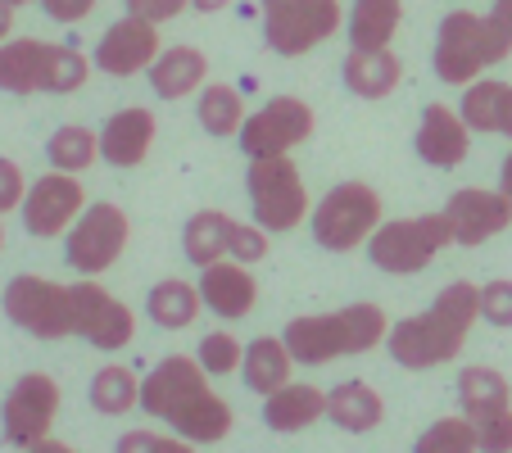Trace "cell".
<instances>
[{
  "label": "cell",
  "instance_id": "3",
  "mask_svg": "<svg viewBox=\"0 0 512 453\" xmlns=\"http://www.w3.org/2000/svg\"><path fill=\"white\" fill-rule=\"evenodd\" d=\"M91 68L96 64L64 41H0V91H10V96H37V91L41 96H73L87 87Z\"/></svg>",
  "mask_w": 512,
  "mask_h": 453
},
{
  "label": "cell",
  "instance_id": "21",
  "mask_svg": "<svg viewBox=\"0 0 512 453\" xmlns=\"http://www.w3.org/2000/svg\"><path fill=\"white\" fill-rule=\"evenodd\" d=\"M204 381H209V372L200 367V358L173 354V358H164V363H155V372L141 381V408L164 422V417L173 413L195 386H204Z\"/></svg>",
  "mask_w": 512,
  "mask_h": 453
},
{
  "label": "cell",
  "instance_id": "9",
  "mask_svg": "<svg viewBox=\"0 0 512 453\" xmlns=\"http://www.w3.org/2000/svg\"><path fill=\"white\" fill-rule=\"evenodd\" d=\"M127 236H132V222H127V213L118 204L109 200L87 204L82 218L64 232V263L78 277H100V272H109L123 259Z\"/></svg>",
  "mask_w": 512,
  "mask_h": 453
},
{
  "label": "cell",
  "instance_id": "16",
  "mask_svg": "<svg viewBox=\"0 0 512 453\" xmlns=\"http://www.w3.org/2000/svg\"><path fill=\"white\" fill-rule=\"evenodd\" d=\"M445 222L449 232H454V245H485L490 236L508 232L512 227V204L503 200V191L494 186V191H485V186H463V191H454L445 200Z\"/></svg>",
  "mask_w": 512,
  "mask_h": 453
},
{
  "label": "cell",
  "instance_id": "32",
  "mask_svg": "<svg viewBox=\"0 0 512 453\" xmlns=\"http://www.w3.org/2000/svg\"><path fill=\"white\" fill-rule=\"evenodd\" d=\"M46 159H50V168H59V173L82 177L87 168L100 164V132H91V127H82V123L55 127L46 141Z\"/></svg>",
  "mask_w": 512,
  "mask_h": 453
},
{
  "label": "cell",
  "instance_id": "24",
  "mask_svg": "<svg viewBox=\"0 0 512 453\" xmlns=\"http://www.w3.org/2000/svg\"><path fill=\"white\" fill-rule=\"evenodd\" d=\"M204 82H209V59L200 46H164L150 64V87L159 100L195 96V91H204Z\"/></svg>",
  "mask_w": 512,
  "mask_h": 453
},
{
  "label": "cell",
  "instance_id": "26",
  "mask_svg": "<svg viewBox=\"0 0 512 453\" xmlns=\"http://www.w3.org/2000/svg\"><path fill=\"white\" fill-rule=\"evenodd\" d=\"M327 417L349 435H368V431H377L381 417H386V399H381V390H372L368 381H340L327 395Z\"/></svg>",
  "mask_w": 512,
  "mask_h": 453
},
{
  "label": "cell",
  "instance_id": "44",
  "mask_svg": "<svg viewBox=\"0 0 512 453\" xmlns=\"http://www.w3.org/2000/svg\"><path fill=\"white\" fill-rule=\"evenodd\" d=\"M96 5L100 0H41L46 19H55V23H82V19H91Z\"/></svg>",
  "mask_w": 512,
  "mask_h": 453
},
{
  "label": "cell",
  "instance_id": "34",
  "mask_svg": "<svg viewBox=\"0 0 512 453\" xmlns=\"http://www.w3.org/2000/svg\"><path fill=\"white\" fill-rule=\"evenodd\" d=\"M91 408L105 417H123L132 408H141V381H136L132 367L109 363L91 376Z\"/></svg>",
  "mask_w": 512,
  "mask_h": 453
},
{
  "label": "cell",
  "instance_id": "43",
  "mask_svg": "<svg viewBox=\"0 0 512 453\" xmlns=\"http://www.w3.org/2000/svg\"><path fill=\"white\" fill-rule=\"evenodd\" d=\"M132 19H145V23H173L182 19V10L191 0H123Z\"/></svg>",
  "mask_w": 512,
  "mask_h": 453
},
{
  "label": "cell",
  "instance_id": "46",
  "mask_svg": "<svg viewBox=\"0 0 512 453\" xmlns=\"http://www.w3.org/2000/svg\"><path fill=\"white\" fill-rule=\"evenodd\" d=\"M499 191H503V200L512 204V150L503 155V164H499Z\"/></svg>",
  "mask_w": 512,
  "mask_h": 453
},
{
  "label": "cell",
  "instance_id": "19",
  "mask_svg": "<svg viewBox=\"0 0 512 453\" xmlns=\"http://www.w3.org/2000/svg\"><path fill=\"white\" fill-rule=\"evenodd\" d=\"M200 295H204V309L218 313V318L236 322L259 304V281H254L250 263H236V259H218L213 268H200Z\"/></svg>",
  "mask_w": 512,
  "mask_h": 453
},
{
  "label": "cell",
  "instance_id": "30",
  "mask_svg": "<svg viewBox=\"0 0 512 453\" xmlns=\"http://www.w3.org/2000/svg\"><path fill=\"white\" fill-rule=\"evenodd\" d=\"M232 213L223 209H200L186 218L182 227V254L195 268H213L218 259H227V241H232Z\"/></svg>",
  "mask_w": 512,
  "mask_h": 453
},
{
  "label": "cell",
  "instance_id": "49",
  "mask_svg": "<svg viewBox=\"0 0 512 453\" xmlns=\"http://www.w3.org/2000/svg\"><path fill=\"white\" fill-rule=\"evenodd\" d=\"M0 250H5V218H0Z\"/></svg>",
  "mask_w": 512,
  "mask_h": 453
},
{
  "label": "cell",
  "instance_id": "7",
  "mask_svg": "<svg viewBox=\"0 0 512 453\" xmlns=\"http://www.w3.org/2000/svg\"><path fill=\"white\" fill-rule=\"evenodd\" d=\"M0 309L19 331L37 340H68L78 336L73 331V286L50 277H32V272H19V277L5 286L0 295Z\"/></svg>",
  "mask_w": 512,
  "mask_h": 453
},
{
  "label": "cell",
  "instance_id": "22",
  "mask_svg": "<svg viewBox=\"0 0 512 453\" xmlns=\"http://www.w3.org/2000/svg\"><path fill=\"white\" fill-rule=\"evenodd\" d=\"M340 78H345V87L354 91L358 100H386V96H395L399 82H404V59L390 46L349 50L345 64H340Z\"/></svg>",
  "mask_w": 512,
  "mask_h": 453
},
{
  "label": "cell",
  "instance_id": "8",
  "mask_svg": "<svg viewBox=\"0 0 512 453\" xmlns=\"http://www.w3.org/2000/svg\"><path fill=\"white\" fill-rule=\"evenodd\" d=\"M263 41L272 55L300 59L318 50L345 28V10L340 0H281V5H263Z\"/></svg>",
  "mask_w": 512,
  "mask_h": 453
},
{
  "label": "cell",
  "instance_id": "5",
  "mask_svg": "<svg viewBox=\"0 0 512 453\" xmlns=\"http://www.w3.org/2000/svg\"><path fill=\"white\" fill-rule=\"evenodd\" d=\"M245 195H250V213L263 232L281 236L295 232L304 218L313 213L309 204V186H304L300 168L290 164V155L277 159H250V173H245Z\"/></svg>",
  "mask_w": 512,
  "mask_h": 453
},
{
  "label": "cell",
  "instance_id": "4",
  "mask_svg": "<svg viewBox=\"0 0 512 453\" xmlns=\"http://www.w3.org/2000/svg\"><path fill=\"white\" fill-rule=\"evenodd\" d=\"M381 195L368 182H336L309 213L313 241L331 254H349L368 245L372 232L381 227Z\"/></svg>",
  "mask_w": 512,
  "mask_h": 453
},
{
  "label": "cell",
  "instance_id": "2",
  "mask_svg": "<svg viewBox=\"0 0 512 453\" xmlns=\"http://www.w3.org/2000/svg\"><path fill=\"white\" fill-rule=\"evenodd\" d=\"M386 336H390V318L381 304H345V309L331 313H304V318H290L286 331H281L290 358L304 367L372 354L377 345H386Z\"/></svg>",
  "mask_w": 512,
  "mask_h": 453
},
{
  "label": "cell",
  "instance_id": "25",
  "mask_svg": "<svg viewBox=\"0 0 512 453\" xmlns=\"http://www.w3.org/2000/svg\"><path fill=\"white\" fill-rule=\"evenodd\" d=\"M404 23V0H354L345 14L349 50H381L399 37Z\"/></svg>",
  "mask_w": 512,
  "mask_h": 453
},
{
  "label": "cell",
  "instance_id": "23",
  "mask_svg": "<svg viewBox=\"0 0 512 453\" xmlns=\"http://www.w3.org/2000/svg\"><path fill=\"white\" fill-rule=\"evenodd\" d=\"M322 417H327V390L309 386V381H286L281 390H272V395L263 399V422L277 435L309 431Z\"/></svg>",
  "mask_w": 512,
  "mask_h": 453
},
{
  "label": "cell",
  "instance_id": "48",
  "mask_svg": "<svg viewBox=\"0 0 512 453\" xmlns=\"http://www.w3.org/2000/svg\"><path fill=\"white\" fill-rule=\"evenodd\" d=\"M200 14H218V10H227V5H236V0H191Z\"/></svg>",
  "mask_w": 512,
  "mask_h": 453
},
{
  "label": "cell",
  "instance_id": "45",
  "mask_svg": "<svg viewBox=\"0 0 512 453\" xmlns=\"http://www.w3.org/2000/svg\"><path fill=\"white\" fill-rule=\"evenodd\" d=\"M14 14H19V10H14L10 0H0V41L14 37Z\"/></svg>",
  "mask_w": 512,
  "mask_h": 453
},
{
  "label": "cell",
  "instance_id": "38",
  "mask_svg": "<svg viewBox=\"0 0 512 453\" xmlns=\"http://www.w3.org/2000/svg\"><path fill=\"white\" fill-rule=\"evenodd\" d=\"M114 453H195L191 440H182V435H164V431H127L118 435Z\"/></svg>",
  "mask_w": 512,
  "mask_h": 453
},
{
  "label": "cell",
  "instance_id": "40",
  "mask_svg": "<svg viewBox=\"0 0 512 453\" xmlns=\"http://www.w3.org/2000/svg\"><path fill=\"white\" fill-rule=\"evenodd\" d=\"M472 426H476V444H481V453H512V408L481 417V422H472Z\"/></svg>",
  "mask_w": 512,
  "mask_h": 453
},
{
  "label": "cell",
  "instance_id": "47",
  "mask_svg": "<svg viewBox=\"0 0 512 453\" xmlns=\"http://www.w3.org/2000/svg\"><path fill=\"white\" fill-rule=\"evenodd\" d=\"M28 453H73V444H64V440H50V435H46V440H41V444H32Z\"/></svg>",
  "mask_w": 512,
  "mask_h": 453
},
{
  "label": "cell",
  "instance_id": "13",
  "mask_svg": "<svg viewBox=\"0 0 512 453\" xmlns=\"http://www.w3.org/2000/svg\"><path fill=\"white\" fill-rule=\"evenodd\" d=\"M73 331L87 340L91 349H127L136 336V318L118 295H109L96 277H78L73 281Z\"/></svg>",
  "mask_w": 512,
  "mask_h": 453
},
{
  "label": "cell",
  "instance_id": "1",
  "mask_svg": "<svg viewBox=\"0 0 512 453\" xmlns=\"http://www.w3.org/2000/svg\"><path fill=\"white\" fill-rule=\"evenodd\" d=\"M481 322V286L472 281H449L440 295L431 299V309L399 318L386 336V349L399 367L408 372H426V367L454 363L463 354L472 327Z\"/></svg>",
  "mask_w": 512,
  "mask_h": 453
},
{
  "label": "cell",
  "instance_id": "28",
  "mask_svg": "<svg viewBox=\"0 0 512 453\" xmlns=\"http://www.w3.org/2000/svg\"><path fill=\"white\" fill-rule=\"evenodd\" d=\"M145 313H150V322L164 327V331H186L204 313V295H200L195 281L168 277V281H155V286H150V295H145Z\"/></svg>",
  "mask_w": 512,
  "mask_h": 453
},
{
  "label": "cell",
  "instance_id": "15",
  "mask_svg": "<svg viewBox=\"0 0 512 453\" xmlns=\"http://www.w3.org/2000/svg\"><path fill=\"white\" fill-rule=\"evenodd\" d=\"M159 50H164L159 23H145V19L127 14V19L109 23V32L96 41V59H91V64H96L105 78H136V73H150Z\"/></svg>",
  "mask_w": 512,
  "mask_h": 453
},
{
  "label": "cell",
  "instance_id": "29",
  "mask_svg": "<svg viewBox=\"0 0 512 453\" xmlns=\"http://www.w3.org/2000/svg\"><path fill=\"white\" fill-rule=\"evenodd\" d=\"M290 367H295V358H290L286 340L281 336H259L245 345V363H241V381L254 390V395L268 399L272 390H281L290 381Z\"/></svg>",
  "mask_w": 512,
  "mask_h": 453
},
{
  "label": "cell",
  "instance_id": "51",
  "mask_svg": "<svg viewBox=\"0 0 512 453\" xmlns=\"http://www.w3.org/2000/svg\"><path fill=\"white\" fill-rule=\"evenodd\" d=\"M263 5H281V0H259V10H263Z\"/></svg>",
  "mask_w": 512,
  "mask_h": 453
},
{
  "label": "cell",
  "instance_id": "35",
  "mask_svg": "<svg viewBox=\"0 0 512 453\" xmlns=\"http://www.w3.org/2000/svg\"><path fill=\"white\" fill-rule=\"evenodd\" d=\"M413 453H481V444H476V426L467 417H440L417 435Z\"/></svg>",
  "mask_w": 512,
  "mask_h": 453
},
{
  "label": "cell",
  "instance_id": "6",
  "mask_svg": "<svg viewBox=\"0 0 512 453\" xmlns=\"http://www.w3.org/2000/svg\"><path fill=\"white\" fill-rule=\"evenodd\" d=\"M449 245H454V232H449L445 213H417V218L381 222L368 241V259L390 277H413Z\"/></svg>",
  "mask_w": 512,
  "mask_h": 453
},
{
  "label": "cell",
  "instance_id": "18",
  "mask_svg": "<svg viewBox=\"0 0 512 453\" xmlns=\"http://www.w3.org/2000/svg\"><path fill=\"white\" fill-rule=\"evenodd\" d=\"M155 136H159L155 114L141 105H127L118 114H109L105 127H100V159L114 168H136L155 150Z\"/></svg>",
  "mask_w": 512,
  "mask_h": 453
},
{
  "label": "cell",
  "instance_id": "31",
  "mask_svg": "<svg viewBox=\"0 0 512 453\" xmlns=\"http://www.w3.org/2000/svg\"><path fill=\"white\" fill-rule=\"evenodd\" d=\"M458 408H463L467 422H481V417L512 408L508 376L499 367H463L458 372Z\"/></svg>",
  "mask_w": 512,
  "mask_h": 453
},
{
  "label": "cell",
  "instance_id": "12",
  "mask_svg": "<svg viewBox=\"0 0 512 453\" xmlns=\"http://www.w3.org/2000/svg\"><path fill=\"white\" fill-rule=\"evenodd\" d=\"M55 417H59V381L46 372L19 376L10 395H5V404H0V426H5V440L14 449L41 444L50 435V426H55Z\"/></svg>",
  "mask_w": 512,
  "mask_h": 453
},
{
  "label": "cell",
  "instance_id": "37",
  "mask_svg": "<svg viewBox=\"0 0 512 453\" xmlns=\"http://www.w3.org/2000/svg\"><path fill=\"white\" fill-rule=\"evenodd\" d=\"M272 250V232H263L259 222H232V241H227V259L236 263H263Z\"/></svg>",
  "mask_w": 512,
  "mask_h": 453
},
{
  "label": "cell",
  "instance_id": "50",
  "mask_svg": "<svg viewBox=\"0 0 512 453\" xmlns=\"http://www.w3.org/2000/svg\"><path fill=\"white\" fill-rule=\"evenodd\" d=\"M10 5H14V10H23V5H32V0H10Z\"/></svg>",
  "mask_w": 512,
  "mask_h": 453
},
{
  "label": "cell",
  "instance_id": "42",
  "mask_svg": "<svg viewBox=\"0 0 512 453\" xmlns=\"http://www.w3.org/2000/svg\"><path fill=\"white\" fill-rule=\"evenodd\" d=\"M485 32H490L494 59H508L512 55V0H494L490 14H485Z\"/></svg>",
  "mask_w": 512,
  "mask_h": 453
},
{
  "label": "cell",
  "instance_id": "20",
  "mask_svg": "<svg viewBox=\"0 0 512 453\" xmlns=\"http://www.w3.org/2000/svg\"><path fill=\"white\" fill-rule=\"evenodd\" d=\"M168 426H173L182 440H191V444H218V440H227L232 435V404H227L218 390L204 381V386H195L191 395L182 399V404L173 408V413L164 417Z\"/></svg>",
  "mask_w": 512,
  "mask_h": 453
},
{
  "label": "cell",
  "instance_id": "17",
  "mask_svg": "<svg viewBox=\"0 0 512 453\" xmlns=\"http://www.w3.org/2000/svg\"><path fill=\"white\" fill-rule=\"evenodd\" d=\"M413 150L431 168H458L467 159V150H472V127L463 123L458 109L435 100V105L422 109V127L413 136Z\"/></svg>",
  "mask_w": 512,
  "mask_h": 453
},
{
  "label": "cell",
  "instance_id": "39",
  "mask_svg": "<svg viewBox=\"0 0 512 453\" xmlns=\"http://www.w3.org/2000/svg\"><path fill=\"white\" fill-rule=\"evenodd\" d=\"M481 322L490 327H512V281L508 277H494L481 286Z\"/></svg>",
  "mask_w": 512,
  "mask_h": 453
},
{
  "label": "cell",
  "instance_id": "41",
  "mask_svg": "<svg viewBox=\"0 0 512 453\" xmlns=\"http://www.w3.org/2000/svg\"><path fill=\"white\" fill-rule=\"evenodd\" d=\"M28 177H23V168L14 164V159L0 155V218L14 209H23V200H28Z\"/></svg>",
  "mask_w": 512,
  "mask_h": 453
},
{
  "label": "cell",
  "instance_id": "10",
  "mask_svg": "<svg viewBox=\"0 0 512 453\" xmlns=\"http://www.w3.org/2000/svg\"><path fill=\"white\" fill-rule=\"evenodd\" d=\"M435 78L445 87H472L494 59V46H490V32H485V14H472V10H449L435 28Z\"/></svg>",
  "mask_w": 512,
  "mask_h": 453
},
{
  "label": "cell",
  "instance_id": "27",
  "mask_svg": "<svg viewBox=\"0 0 512 453\" xmlns=\"http://www.w3.org/2000/svg\"><path fill=\"white\" fill-rule=\"evenodd\" d=\"M463 123L472 132H499L512 141V87L494 78H476L472 87L463 91V105H458Z\"/></svg>",
  "mask_w": 512,
  "mask_h": 453
},
{
  "label": "cell",
  "instance_id": "14",
  "mask_svg": "<svg viewBox=\"0 0 512 453\" xmlns=\"http://www.w3.org/2000/svg\"><path fill=\"white\" fill-rule=\"evenodd\" d=\"M82 209H87V191H82V182L73 173H59V168H50V173H41L37 182L28 186V200H23V227H28V236H37V241H55V236H64L73 222L82 218Z\"/></svg>",
  "mask_w": 512,
  "mask_h": 453
},
{
  "label": "cell",
  "instance_id": "36",
  "mask_svg": "<svg viewBox=\"0 0 512 453\" xmlns=\"http://www.w3.org/2000/svg\"><path fill=\"white\" fill-rule=\"evenodd\" d=\"M200 367L209 376H232V372H241V363H245V345L232 336V331H209V336L200 340Z\"/></svg>",
  "mask_w": 512,
  "mask_h": 453
},
{
  "label": "cell",
  "instance_id": "11",
  "mask_svg": "<svg viewBox=\"0 0 512 453\" xmlns=\"http://www.w3.org/2000/svg\"><path fill=\"white\" fill-rule=\"evenodd\" d=\"M313 127H318V118L300 96H272L268 105L245 118L236 141H241L245 159H277L309 141Z\"/></svg>",
  "mask_w": 512,
  "mask_h": 453
},
{
  "label": "cell",
  "instance_id": "33",
  "mask_svg": "<svg viewBox=\"0 0 512 453\" xmlns=\"http://www.w3.org/2000/svg\"><path fill=\"white\" fill-rule=\"evenodd\" d=\"M195 118H200L204 132L223 141V136H241L250 114H245V100L236 87H227V82H204L200 100H195Z\"/></svg>",
  "mask_w": 512,
  "mask_h": 453
}]
</instances>
